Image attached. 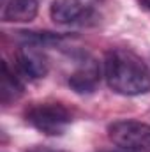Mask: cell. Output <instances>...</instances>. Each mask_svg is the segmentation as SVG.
I'll return each mask as SVG.
<instances>
[{
  "mask_svg": "<svg viewBox=\"0 0 150 152\" xmlns=\"http://www.w3.org/2000/svg\"><path fill=\"white\" fill-rule=\"evenodd\" d=\"M108 87L120 96H143L150 92V67L131 50L113 48L104 58Z\"/></svg>",
  "mask_w": 150,
  "mask_h": 152,
  "instance_id": "1",
  "label": "cell"
},
{
  "mask_svg": "<svg viewBox=\"0 0 150 152\" xmlns=\"http://www.w3.org/2000/svg\"><path fill=\"white\" fill-rule=\"evenodd\" d=\"M25 120L48 136H60L73 122V113L62 103H36L25 112Z\"/></svg>",
  "mask_w": 150,
  "mask_h": 152,
  "instance_id": "2",
  "label": "cell"
},
{
  "mask_svg": "<svg viewBox=\"0 0 150 152\" xmlns=\"http://www.w3.org/2000/svg\"><path fill=\"white\" fill-rule=\"evenodd\" d=\"M50 16L62 27H95L101 21L97 9L83 0H53Z\"/></svg>",
  "mask_w": 150,
  "mask_h": 152,
  "instance_id": "3",
  "label": "cell"
},
{
  "mask_svg": "<svg viewBox=\"0 0 150 152\" xmlns=\"http://www.w3.org/2000/svg\"><path fill=\"white\" fill-rule=\"evenodd\" d=\"M108 136L120 149L150 152V124L138 120H117L108 126Z\"/></svg>",
  "mask_w": 150,
  "mask_h": 152,
  "instance_id": "4",
  "label": "cell"
},
{
  "mask_svg": "<svg viewBox=\"0 0 150 152\" xmlns=\"http://www.w3.org/2000/svg\"><path fill=\"white\" fill-rule=\"evenodd\" d=\"M16 66L18 71L28 80H41L50 71V60L44 55L42 48L21 44L16 53Z\"/></svg>",
  "mask_w": 150,
  "mask_h": 152,
  "instance_id": "5",
  "label": "cell"
},
{
  "mask_svg": "<svg viewBox=\"0 0 150 152\" xmlns=\"http://www.w3.org/2000/svg\"><path fill=\"white\" fill-rule=\"evenodd\" d=\"M101 78V69L99 64L87 55H81L79 64L76 66V69L69 75V87L74 90L76 94H90L95 90L97 83Z\"/></svg>",
  "mask_w": 150,
  "mask_h": 152,
  "instance_id": "6",
  "label": "cell"
},
{
  "mask_svg": "<svg viewBox=\"0 0 150 152\" xmlns=\"http://www.w3.org/2000/svg\"><path fill=\"white\" fill-rule=\"evenodd\" d=\"M37 0H0V18L4 23H28L37 16Z\"/></svg>",
  "mask_w": 150,
  "mask_h": 152,
  "instance_id": "7",
  "label": "cell"
},
{
  "mask_svg": "<svg viewBox=\"0 0 150 152\" xmlns=\"http://www.w3.org/2000/svg\"><path fill=\"white\" fill-rule=\"evenodd\" d=\"M21 94H23V85H21V81L18 80V76L9 69L7 62H2V83H0L2 103L7 106L9 103L16 101Z\"/></svg>",
  "mask_w": 150,
  "mask_h": 152,
  "instance_id": "8",
  "label": "cell"
},
{
  "mask_svg": "<svg viewBox=\"0 0 150 152\" xmlns=\"http://www.w3.org/2000/svg\"><path fill=\"white\" fill-rule=\"evenodd\" d=\"M27 152H66V151H60V149H55V147H48V145H34V147L27 149Z\"/></svg>",
  "mask_w": 150,
  "mask_h": 152,
  "instance_id": "9",
  "label": "cell"
},
{
  "mask_svg": "<svg viewBox=\"0 0 150 152\" xmlns=\"http://www.w3.org/2000/svg\"><path fill=\"white\" fill-rule=\"evenodd\" d=\"M140 2H141V5H143L145 9H149L150 11V0H140Z\"/></svg>",
  "mask_w": 150,
  "mask_h": 152,
  "instance_id": "10",
  "label": "cell"
},
{
  "mask_svg": "<svg viewBox=\"0 0 150 152\" xmlns=\"http://www.w3.org/2000/svg\"><path fill=\"white\" fill-rule=\"evenodd\" d=\"M104 152H133V151H127V149H115V151H104Z\"/></svg>",
  "mask_w": 150,
  "mask_h": 152,
  "instance_id": "11",
  "label": "cell"
}]
</instances>
